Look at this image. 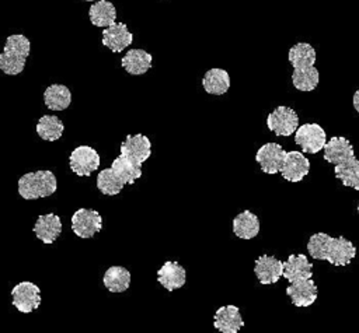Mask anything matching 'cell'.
Returning <instances> with one entry per match:
<instances>
[{"mask_svg":"<svg viewBox=\"0 0 359 333\" xmlns=\"http://www.w3.org/2000/svg\"><path fill=\"white\" fill-rule=\"evenodd\" d=\"M309 255L317 260H327L334 266H348L356 256V246L344 236L325 232L313 234L307 242Z\"/></svg>","mask_w":359,"mask_h":333,"instance_id":"1","label":"cell"},{"mask_svg":"<svg viewBox=\"0 0 359 333\" xmlns=\"http://www.w3.org/2000/svg\"><path fill=\"white\" fill-rule=\"evenodd\" d=\"M287 59L293 66L292 83L299 91H314L320 81L318 70L316 69V50L307 42H299L289 49Z\"/></svg>","mask_w":359,"mask_h":333,"instance_id":"2","label":"cell"},{"mask_svg":"<svg viewBox=\"0 0 359 333\" xmlns=\"http://www.w3.org/2000/svg\"><path fill=\"white\" fill-rule=\"evenodd\" d=\"M142 176V166L136 165L126 155L119 154L109 168L101 169L97 175V187L102 194H118L125 185L135 183Z\"/></svg>","mask_w":359,"mask_h":333,"instance_id":"3","label":"cell"},{"mask_svg":"<svg viewBox=\"0 0 359 333\" xmlns=\"http://www.w3.org/2000/svg\"><path fill=\"white\" fill-rule=\"evenodd\" d=\"M31 50L29 39L22 34L8 35L0 53V69L4 74L17 76L24 67Z\"/></svg>","mask_w":359,"mask_h":333,"instance_id":"4","label":"cell"},{"mask_svg":"<svg viewBox=\"0 0 359 333\" xmlns=\"http://www.w3.org/2000/svg\"><path fill=\"white\" fill-rule=\"evenodd\" d=\"M57 189V180L52 171L39 169L27 172L18 179V194L25 200H36L53 194Z\"/></svg>","mask_w":359,"mask_h":333,"instance_id":"5","label":"cell"},{"mask_svg":"<svg viewBox=\"0 0 359 333\" xmlns=\"http://www.w3.org/2000/svg\"><path fill=\"white\" fill-rule=\"evenodd\" d=\"M266 126L271 132H273L278 137L292 136L299 127V116L294 109L289 106H278L275 108L266 118Z\"/></svg>","mask_w":359,"mask_h":333,"instance_id":"6","label":"cell"},{"mask_svg":"<svg viewBox=\"0 0 359 333\" xmlns=\"http://www.w3.org/2000/svg\"><path fill=\"white\" fill-rule=\"evenodd\" d=\"M294 143L302 147L303 153L317 154L327 144L325 130L317 123H304L297 127Z\"/></svg>","mask_w":359,"mask_h":333,"instance_id":"7","label":"cell"},{"mask_svg":"<svg viewBox=\"0 0 359 333\" xmlns=\"http://www.w3.org/2000/svg\"><path fill=\"white\" fill-rule=\"evenodd\" d=\"M72 231L79 238H93L102 228V217L97 210L79 208L72 215Z\"/></svg>","mask_w":359,"mask_h":333,"instance_id":"8","label":"cell"},{"mask_svg":"<svg viewBox=\"0 0 359 333\" xmlns=\"http://www.w3.org/2000/svg\"><path fill=\"white\" fill-rule=\"evenodd\" d=\"M101 158L90 146H79L69 155V166L79 176H90L100 168Z\"/></svg>","mask_w":359,"mask_h":333,"instance_id":"9","label":"cell"},{"mask_svg":"<svg viewBox=\"0 0 359 333\" xmlns=\"http://www.w3.org/2000/svg\"><path fill=\"white\" fill-rule=\"evenodd\" d=\"M13 305L22 313H31L41 305V290L31 281H21L11 288Z\"/></svg>","mask_w":359,"mask_h":333,"instance_id":"10","label":"cell"},{"mask_svg":"<svg viewBox=\"0 0 359 333\" xmlns=\"http://www.w3.org/2000/svg\"><path fill=\"white\" fill-rule=\"evenodd\" d=\"M286 151L278 143H266L258 148L255 154V161L259 164L262 172L265 173H278L280 172Z\"/></svg>","mask_w":359,"mask_h":333,"instance_id":"11","label":"cell"},{"mask_svg":"<svg viewBox=\"0 0 359 333\" xmlns=\"http://www.w3.org/2000/svg\"><path fill=\"white\" fill-rule=\"evenodd\" d=\"M121 154L126 155L136 165H140L151 155V143L147 136L128 134L121 144Z\"/></svg>","mask_w":359,"mask_h":333,"instance_id":"12","label":"cell"},{"mask_svg":"<svg viewBox=\"0 0 359 333\" xmlns=\"http://www.w3.org/2000/svg\"><path fill=\"white\" fill-rule=\"evenodd\" d=\"M310 171V161L300 151H286L280 175L289 182H300Z\"/></svg>","mask_w":359,"mask_h":333,"instance_id":"13","label":"cell"},{"mask_svg":"<svg viewBox=\"0 0 359 333\" xmlns=\"http://www.w3.org/2000/svg\"><path fill=\"white\" fill-rule=\"evenodd\" d=\"M285 262H280L275 256L262 255L255 260L254 273L261 284H273L278 283L283 276Z\"/></svg>","mask_w":359,"mask_h":333,"instance_id":"14","label":"cell"},{"mask_svg":"<svg viewBox=\"0 0 359 333\" xmlns=\"http://www.w3.org/2000/svg\"><path fill=\"white\" fill-rule=\"evenodd\" d=\"M353 157H356L353 146L344 136L331 137L324 147V160L332 165L344 164Z\"/></svg>","mask_w":359,"mask_h":333,"instance_id":"15","label":"cell"},{"mask_svg":"<svg viewBox=\"0 0 359 333\" xmlns=\"http://www.w3.org/2000/svg\"><path fill=\"white\" fill-rule=\"evenodd\" d=\"M32 231L38 239H41L46 245H50L62 234L60 217L55 213L42 214L36 218Z\"/></svg>","mask_w":359,"mask_h":333,"instance_id":"16","label":"cell"},{"mask_svg":"<svg viewBox=\"0 0 359 333\" xmlns=\"http://www.w3.org/2000/svg\"><path fill=\"white\" fill-rule=\"evenodd\" d=\"M133 41V35L128 31L126 24L115 22L102 31V45L114 53L122 52Z\"/></svg>","mask_w":359,"mask_h":333,"instance_id":"17","label":"cell"},{"mask_svg":"<svg viewBox=\"0 0 359 333\" xmlns=\"http://www.w3.org/2000/svg\"><path fill=\"white\" fill-rule=\"evenodd\" d=\"M213 326L222 333H237L244 326L238 306L226 305L217 308L215 312Z\"/></svg>","mask_w":359,"mask_h":333,"instance_id":"18","label":"cell"},{"mask_svg":"<svg viewBox=\"0 0 359 333\" xmlns=\"http://www.w3.org/2000/svg\"><path fill=\"white\" fill-rule=\"evenodd\" d=\"M187 271L178 262L168 260L157 271V281L167 290L174 291L185 284Z\"/></svg>","mask_w":359,"mask_h":333,"instance_id":"19","label":"cell"},{"mask_svg":"<svg viewBox=\"0 0 359 333\" xmlns=\"http://www.w3.org/2000/svg\"><path fill=\"white\" fill-rule=\"evenodd\" d=\"M283 277L289 283L302 281L313 277V264L306 255H289L285 262Z\"/></svg>","mask_w":359,"mask_h":333,"instance_id":"20","label":"cell"},{"mask_svg":"<svg viewBox=\"0 0 359 333\" xmlns=\"http://www.w3.org/2000/svg\"><path fill=\"white\" fill-rule=\"evenodd\" d=\"M317 285L311 278L290 283L286 288V294L296 306H310L317 299Z\"/></svg>","mask_w":359,"mask_h":333,"instance_id":"21","label":"cell"},{"mask_svg":"<svg viewBox=\"0 0 359 333\" xmlns=\"http://www.w3.org/2000/svg\"><path fill=\"white\" fill-rule=\"evenodd\" d=\"M151 55L143 49H130L121 60L122 67L132 76H142L151 67Z\"/></svg>","mask_w":359,"mask_h":333,"instance_id":"22","label":"cell"},{"mask_svg":"<svg viewBox=\"0 0 359 333\" xmlns=\"http://www.w3.org/2000/svg\"><path fill=\"white\" fill-rule=\"evenodd\" d=\"M233 232L241 239H251L257 236L259 232L258 217L250 210L241 211L233 220Z\"/></svg>","mask_w":359,"mask_h":333,"instance_id":"23","label":"cell"},{"mask_svg":"<svg viewBox=\"0 0 359 333\" xmlns=\"http://www.w3.org/2000/svg\"><path fill=\"white\" fill-rule=\"evenodd\" d=\"M202 87L208 94L223 95L230 88V76L224 69H209L202 78Z\"/></svg>","mask_w":359,"mask_h":333,"instance_id":"24","label":"cell"},{"mask_svg":"<svg viewBox=\"0 0 359 333\" xmlns=\"http://www.w3.org/2000/svg\"><path fill=\"white\" fill-rule=\"evenodd\" d=\"M88 17L93 25L100 28H107L112 24H115L116 18V10L115 6L108 0H98L94 4H91L88 10Z\"/></svg>","mask_w":359,"mask_h":333,"instance_id":"25","label":"cell"},{"mask_svg":"<svg viewBox=\"0 0 359 333\" xmlns=\"http://www.w3.org/2000/svg\"><path fill=\"white\" fill-rule=\"evenodd\" d=\"M43 102L50 111H65L72 102V92L63 84H52L43 92Z\"/></svg>","mask_w":359,"mask_h":333,"instance_id":"26","label":"cell"},{"mask_svg":"<svg viewBox=\"0 0 359 333\" xmlns=\"http://www.w3.org/2000/svg\"><path fill=\"white\" fill-rule=\"evenodd\" d=\"M102 283L111 292H123L130 285V273L122 266H111L104 273Z\"/></svg>","mask_w":359,"mask_h":333,"instance_id":"27","label":"cell"},{"mask_svg":"<svg viewBox=\"0 0 359 333\" xmlns=\"http://www.w3.org/2000/svg\"><path fill=\"white\" fill-rule=\"evenodd\" d=\"M334 166L335 178L339 179L344 186L359 190V160L356 157Z\"/></svg>","mask_w":359,"mask_h":333,"instance_id":"28","label":"cell"},{"mask_svg":"<svg viewBox=\"0 0 359 333\" xmlns=\"http://www.w3.org/2000/svg\"><path fill=\"white\" fill-rule=\"evenodd\" d=\"M63 122L56 115H45L36 123V133L46 141H56L62 137Z\"/></svg>","mask_w":359,"mask_h":333,"instance_id":"29","label":"cell"},{"mask_svg":"<svg viewBox=\"0 0 359 333\" xmlns=\"http://www.w3.org/2000/svg\"><path fill=\"white\" fill-rule=\"evenodd\" d=\"M352 104H353L355 111L359 113V90H358V91H355L353 98H352Z\"/></svg>","mask_w":359,"mask_h":333,"instance_id":"30","label":"cell"},{"mask_svg":"<svg viewBox=\"0 0 359 333\" xmlns=\"http://www.w3.org/2000/svg\"><path fill=\"white\" fill-rule=\"evenodd\" d=\"M84 1H95V0H84Z\"/></svg>","mask_w":359,"mask_h":333,"instance_id":"31","label":"cell"},{"mask_svg":"<svg viewBox=\"0 0 359 333\" xmlns=\"http://www.w3.org/2000/svg\"><path fill=\"white\" fill-rule=\"evenodd\" d=\"M358 214H359V204H358Z\"/></svg>","mask_w":359,"mask_h":333,"instance_id":"32","label":"cell"}]
</instances>
